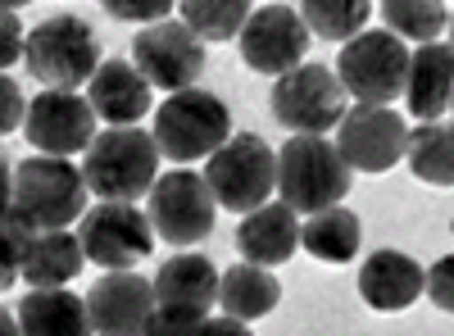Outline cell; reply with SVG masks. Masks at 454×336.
<instances>
[{
    "instance_id": "603a6c76",
    "label": "cell",
    "mask_w": 454,
    "mask_h": 336,
    "mask_svg": "<svg viewBox=\"0 0 454 336\" xmlns=\"http://www.w3.org/2000/svg\"><path fill=\"white\" fill-rule=\"evenodd\" d=\"M282 301V282L269 273V269H254V264H232L223 277H218V309L227 318H263L273 314Z\"/></svg>"
},
{
    "instance_id": "9c48e42d",
    "label": "cell",
    "mask_w": 454,
    "mask_h": 336,
    "mask_svg": "<svg viewBox=\"0 0 454 336\" xmlns=\"http://www.w3.org/2000/svg\"><path fill=\"white\" fill-rule=\"evenodd\" d=\"M78 246L87 254V264H100L105 273H128V269L150 259V250H155V228H150V218L137 205L100 200L96 209L82 214Z\"/></svg>"
},
{
    "instance_id": "484cf974",
    "label": "cell",
    "mask_w": 454,
    "mask_h": 336,
    "mask_svg": "<svg viewBox=\"0 0 454 336\" xmlns=\"http://www.w3.org/2000/svg\"><path fill=\"white\" fill-rule=\"evenodd\" d=\"M295 14L323 42H350L368 27L372 5L368 0H305V5H295Z\"/></svg>"
},
{
    "instance_id": "4316f807",
    "label": "cell",
    "mask_w": 454,
    "mask_h": 336,
    "mask_svg": "<svg viewBox=\"0 0 454 336\" xmlns=\"http://www.w3.org/2000/svg\"><path fill=\"white\" fill-rule=\"evenodd\" d=\"M182 19L200 42H232V36H241L246 19H250V0H182Z\"/></svg>"
},
{
    "instance_id": "9a60e30c",
    "label": "cell",
    "mask_w": 454,
    "mask_h": 336,
    "mask_svg": "<svg viewBox=\"0 0 454 336\" xmlns=\"http://www.w3.org/2000/svg\"><path fill=\"white\" fill-rule=\"evenodd\" d=\"M150 291H155V314L160 318L205 323L209 309L218 305V269H214V259L182 250L168 264H160Z\"/></svg>"
},
{
    "instance_id": "52a82bcc",
    "label": "cell",
    "mask_w": 454,
    "mask_h": 336,
    "mask_svg": "<svg viewBox=\"0 0 454 336\" xmlns=\"http://www.w3.org/2000/svg\"><path fill=\"white\" fill-rule=\"evenodd\" d=\"M332 73H336L340 91L355 96V105L391 109V100H400V91H404L409 46H400L387 27H364L359 36H350L340 46Z\"/></svg>"
},
{
    "instance_id": "83f0119b",
    "label": "cell",
    "mask_w": 454,
    "mask_h": 336,
    "mask_svg": "<svg viewBox=\"0 0 454 336\" xmlns=\"http://www.w3.org/2000/svg\"><path fill=\"white\" fill-rule=\"evenodd\" d=\"M372 10H382L387 32L395 36V42L409 36V42L432 46V42H441V32L450 23V10L436 5V0H387V5H372Z\"/></svg>"
},
{
    "instance_id": "1f68e13d",
    "label": "cell",
    "mask_w": 454,
    "mask_h": 336,
    "mask_svg": "<svg viewBox=\"0 0 454 336\" xmlns=\"http://www.w3.org/2000/svg\"><path fill=\"white\" fill-rule=\"evenodd\" d=\"M23 114H27V100H23L19 82L0 73V137H10L14 128H23Z\"/></svg>"
},
{
    "instance_id": "44dd1931",
    "label": "cell",
    "mask_w": 454,
    "mask_h": 336,
    "mask_svg": "<svg viewBox=\"0 0 454 336\" xmlns=\"http://www.w3.org/2000/svg\"><path fill=\"white\" fill-rule=\"evenodd\" d=\"M82 269H87V254H82L78 237H73L68 228H59V232H27L23 254H19V277L32 291L68 286Z\"/></svg>"
},
{
    "instance_id": "d590c367",
    "label": "cell",
    "mask_w": 454,
    "mask_h": 336,
    "mask_svg": "<svg viewBox=\"0 0 454 336\" xmlns=\"http://www.w3.org/2000/svg\"><path fill=\"white\" fill-rule=\"evenodd\" d=\"M0 336H23V332H19V314L5 309V305H0Z\"/></svg>"
},
{
    "instance_id": "e575fe53",
    "label": "cell",
    "mask_w": 454,
    "mask_h": 336,
    "mask_svg": "<svg viewBox=\"0 0 454 336\" xmlns=\"http://www.w3.org/2000/svg\"><path fill=\"white\" fill-rule=\"evenodd\" d=\"M10 205H14V168L5 164V155H0V218L10 214Z\"/></svg>"
},
{
    "instance_id": "cb8c5ba5",
    "label": "cell",
    "mask_w": 454,
    "mask_h": 336,
    "mask_svg": "<svg viewBox=\"0 0 454 336\" xmlns=\"http://www.w3.org/2000/svg\"><path fill=\"white\" fill-rule=\"evenodd\" d=\"M300 250H309L323 264H350L359 254V214L346 205H332L300 223Z\"/></svg>"
},
{
    "instance_id": "8992f818",
    "label": "cell",
    "mask_w": 454,
    "mask_h": 336,
    "mask_svg": "<svg viewBox=\"0 0 454 336\" xmlns=\"http://www.w3.org/2000/svg\"><path fill=\"white\" fill-rule=\"evenodd\" d=\"M150 137H155L160 160H173L177 168H186L192 160H209L232 137V114H227V105L214 91L192 87V91L168 96L155 109V132Z\"/></svg>"
},
{
    "instance_id": "e0dca14e",
    "label": "cell",
    "mask_w": 454,
    "mask_h": 336,
    "mask_svg": "<svg viewBox=\"0 0 454 336\" xmlns=\"http://www.w3.org/2000/svg\"><path fill=\"white\" fill-rule=\"evenodd\" d=\"M87 105L109 128H137V119L150 114V87L128 59H100L87 82Z\"/></svg>"
},
{
    "instance_id": "d6a6232c",
    "label": "cell",
    "mask_w": 454,
    "mask_h": 336,
    "mask_svg": "<svg viewBox=\"0 0 454 336\" xmlns=\"http://www.w3.org/2000/svg\"><path fill=\"white\" fill-rule=\"evenodd\" d=\"M450 264H454V259H441V264L432 269V277H423V286L432 291V305L436 309H450L454 301H450Z\"/></svg>"
},
{
    "instance_id": "ffe728a7",
    "label": "cell",
    "mask_w": 454,
    "mask_h": 336,
    "mask_svg": "<svg viewBox=\"0 0 454 336\" xmlns=\"http://www.w3.org/2000/svg\"><path fill=\"white\" fill-rule=\"evenodd\" d=\"M237 250H241L246 264H254V269L286 264V259L300 250V214H291L282 200L259 205L254 214L241 218V228H237Z\"/></svg>"
},
{
    "instance_id": "ba28073f",
    "label": "cell",
    "mask_w": 454,
    "mask_h": 336,
    "mask_svg": "<svg viewBox=\"0 0 454 336\" xmlns=\"http://www.w3.org/2000/svg\"><path fill=\"white\" fill-rule=\"evenodd\" d=\"M269 105H273V119L295 137H327V128L346 119V91H340L327 64H300L282 73L273 82Z\"/></svg>"
},
{
    "instance_id": "6da1fadb",
    "label": "cell",
    "mask_w": 454,
    "mask_h": 336,
    "mask_svg": "<svg viewBox=\"0 0 454 336\" xmlns=\"http://www.w3.org/2000/svg\"><path fill=\"white\" fill-rule=\"evenodd\" d=\"M87 196L91 191L82 182V168H73V160L32 155L14 168V205L10 209L32 232H59L87 214Z\"/></svg>"
},
{
    "instance_id": "4dcf8cb0",
    "label": "cell",
    "mask_w": 454,
    "mask_h": 336,
    "mask_svg": "<svg viewBox=\"0 0 454 336\" xmlns=\"http://www.w3.org/2000/svg\"><path fill=\"white\" fill-rule=\"evenodd\" d=\"M23 36H27V32H23L14 5H0V73L23 59Z\"/></svg>"
},
{
    "instance_id": "f1b7e54d",
    "label": "cell",
    "mask_w": 454,
    "mask_h": 336,
    "mask_svg": "<svg viewBox=\"0 0 454 336\" xmlns=\"http://www.w3.org/2000/svg\"><path fill=\"white\" fill-rule=\"evenodd\" d=\"M32 228H23V218H14V209L0 218V295L19 282V254Z\"/></svg>"
},
{
    "instance_id": "8fae6325",
    "label": "cell",
    "mask_w": 454,
    "mask_h": 336,
    "mask_svg": "<svg viewBox=\"0 0 454 336\" xmlns=\"http://www.w3.org/2000/svg\"><path fill=\"white\" fill-rule=\"evenodd\" d=\"M214 196L200 173L192 168H173L164 177H155L150 186V228H155L160 241L186 250V246H200L214 232Z\"/></svg>"
},
{
    "instance_id": "5b68a950",
    "label": "cell",
    "mask_w": 454,
    "mask_h": 336,
    "mask_svg": "<svg viewBox=\"0 0 454 336\" xmlns=\"http://www.w3.org/2000/svg\"><path fill=\"white\" fill-rule=\"evenodd\" d=\"M23 64L46 91H78V82H91L100 68V42L87 19L55 14L23 36Z\"/></svg>"
},
{
    "instance_id": "7402d4cb",
    "label": "cell",
    "mask_w": 454,
    "mask_h": 336,
    "mask_svg": "<svg viewBox=\"0 0 454 336\" xmlns=\"http://www.w3.org/2000/svg\"><path fill=\"white\" fill-rule=\"evenodd\" d=\"M19 332L23 336H91L87 301L64 286L55 291H32L27 301H19Z\"/></svg>"
},
{
    "instance_id": "d4e9b609",
    "label": "cell",
    "mask_w": 454,
    "mask_h": 336,
    "mask_svg": "<svg viewBox=\"0 0 454 336\" xmlns=\"http://www.w3.org/2000/svg\"><path fill=\"white\" fill-rule=\"evenodd\" d=\"M404 160H409L413 177H423L432 186H450L454 182V132H450V123H419V128H409Z\"/></svg>"
},
{
    "instance_id": "3957f363",
    "label": "cell",
    "mask_w": 454,
    "mask_h": 336,
    "mask_svg": "<svg viewBox=\"0 0 454 336\" xmlns=\"http://www.w3.org/2000/svg\"><path fill=\"white\" fill-rule=\"evenodd\" d=\"M355 173L327 137H291L278 151V196L291 214H323L350 196Z\"/></svg>"
},
{
    "instance_id": "5bb4252c",
    "label": "cell",
    "mask_w": 454,
    "mask_h": 336,
    "mask_svg": "<svg viewBox=\"0 0 454 336\" xmlns=\"http://www.w3.org/2000/svg\"><path fill=\"white\" fill-rule=\"evenodd\" d=\"M23 137L32 141L36 155L64 160L96 141V114L78 91H42L23 114Z\"/></svg>"
},
{
    "instance_id": "7c38bea8",
    "label": "cell",
    "mask_w": 454,
    "mask_h": 336,
    "mask_svg": "<svg viewBox=\"0 0 454 336\" xmlns=\"http://www.w3.org/2000/svg\"><path fill=\"white\" fill-rule=\"evenodd\" d=\"M404 137H409V123L395 109L355 105L336 123V155L346 160L350 173H387L404 155Z\"/></svg>"
},
{
    "instance_id": "ac0fdd59",
    "label": "cell",
    "mask_w": 454,
    "mask_h": 336,
    "mask_svg": "<svg viewBox=\"0 0 454 336\" xmlns=\"http://www.w3.org/2000/svg\"><path fill=\"white\" fill-rule=\"evenodd\" d=\"M423 277H427L423 264L409 259L404 250H372L359 269V295L368 309L395 314V309H409L423 295Z\"/></svg>"
},
{
    "instance_id": "2e32d148",
    "label": "cell",
    "mask_w": 454,
    "mask_h": 336,
    "mask_svg": "<svg viewBox=\"0 0 454 336\" xmlns=\"http://www.w3.org/2000/svg\"><path fill=\"white\" fill-rule=\"evenodd\" d=\"M87 318L91 336H150L155 318V291L141 273H105L87 295Z\"/></svg>"
},
{
    "instance_id": "d6986e66",
    "label": "cell",
    "mask_w": 454,
    "mask_h": 336,
    "mask_svg": "<svg viewBox=\"0 0 454 336\" xmlns=\"http://www.w3.org/2000/svg\"><path fill=\"white\" fill-rule=\"evenodd\" d=\"M450 96H454V51L432 42L409 55V73H404V105L413 119L423 123H441L450 114Z\"/></svg>"
},
{
    "instance_id": "277c9868",
    "label": "cell",
    "mask_w": 454,
    "mask_h": 336,
    "mask_svg": "<svg viewBox=\"0 0 454 336\" xmlns=\"http://www.w3.org/2000/svg\"><path fill=\"white\" fill-rule=\"evenodd\" d=\"M160 177V151L155 137L141 128H105L87 145L82 160V182L100 200H137L145 196Z\"/></svg>"
},
{
    "instance_id": "7a4b0ae2",
    "label": "cell",
    "mask_w": 454,
    "mask_h": 336,
    "mask_svg": "<svg viewBox=\"0 0 454 336\" xmlns=\"http://www.w3.org/2000/svg\"><path fill=\"white\" fill-rule=\"evenodd\" d=\"M200 177L218 209L246 218L278 191V151L259 132H237L205 160Z\"/></svg>"
},
{
    "instance_id": "836d02e7",
    "label": "cell",
    "mask_w": 454,
    "mask_h": 336,
    "mask_svg": "<svg viewBox=\"0 0 454 336\" xmlns=\"http://www.w3.org/2000/svg\"><path fill=\"white\" fill-rule=\"evenodd\" d=\"M196 336H250V327H246V323H237V318H227V314H223V318H205Z\"/></svg>"
},
{
    "instance_id": "30bf717a",
    "label": "cell",
    "mask_w": 454,
    "mask_h": 336,
    "mask_svg": "<svg viewBox=\"0 0 454 336\" xmlns=\"http://www.w3.org/2000/svg\"><path fill=\"white\" fill-rule=\"evenodd\" d=\"M132 68L145 78V87H164L168 96L192 91L205 73V42L177 19L150 23L132 42Z\"/></svg>"
},
{
    "instance_id": "4fadbf2b",
    "label": "cell",
    "mask_w": 454,
    "mask_h": 336,
    "mask_svg": "<svg viewBox=\"0 0 454 336\" xmlns=\"http://www.w3.org/2000/svg\"><path fill=\"white\" fill-rule=\"evenodd\" d=\"M305 51H309V27L300 23V14L291 5L250 10V19L241 27V59H246V68L263 73V78H282V73L305 64Z\"/></svg>"
},
{
    "instance_id": "f546056e",
    "label": "cell",
    "mask_w": 454,
    "mask_h": 336,
    "mask_svg": "<svg viewBox=\"0 0 454 336\" xmlns=\"http://www.w3.org/2000/svg\"><path fill=\"white\" fill-rule=\"evenodd\" d=\"M105 10L114 14V19H128V23H164L177 5L173 0H105Z\"/></svg>"
}]
</instances>
